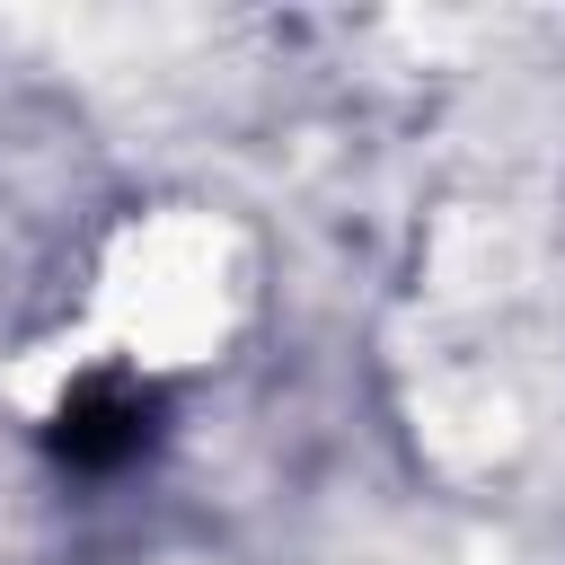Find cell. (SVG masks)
Here are the masks:
<instances>
[{
	"instance_id": "6da1fadb",
	"label": "cell",
	"mask_w": 565,
	"mask_h": 565,
	"mask_svg": "<svg viewBox=\"0 0 565 565\" xmlns=\"http://www.w3.org/2000/svg\"><path fill=\"white\" fill-rule=\"evenodd\" d=\"M141 441H150V397L132 380H88L53 424V450L71 468H124Z\"/></svg>"
}]
</instances>
